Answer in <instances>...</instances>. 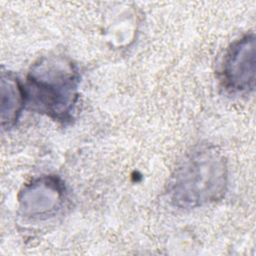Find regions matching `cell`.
Masks as SVG:
<instances>
[{
	"instance_id": "cell-1",
	"label": "cell",
	"mask_w": 256,
	"mask_h": 256,
	"mask_svg": "<svg viewBox=\"0 0 256 256\" xmlns=\"http://www.w3.org/2000/svg\"><path fill=\"white\" fill-rule=\"evenodd\" d=\"M226 180L224 158L215 149L202 148L192 152L176 169L170 195L177 206H201L222 196Z\"/></svg>"
},
{
	"instance_id": "cell-2",
	"label": "cell",
	"mask_w": 256,
	"mask_h": 256,
	"mask_svg": "<svg viewBox=\"0 0 256 256\" xmlns=\"http://www.w3.org/2000/svg\"><path fill=\"white\" fill-rule=\"evenodd\" d=\"M77 82L70 63L60 58L44 59L29 74L26 98L40 112L65 119L76 99Z\"/></svg>"
},
{
	"instance_id": "cell-3",
	"label": "cell",
	"mask_w": 256,
	"mask_h": 256,
	"mask_svg": "<svg viewBox=\"0 0 256 256\" xmlns=\"http://www.w3.org/2000/svg\"><path fill=\"white\" fill-rule=\"evenodd\" d=\"M255 38L246 35L228 51L223 74L226 84L237 91H249L255 83Z\"/></svg>"
},
{
	"instance_id": "cell-4",
	"label": "cell",
	"mask_w": 256,
	"mask_h": 256,
	"mask_svg": "<svg viewBox=\"0 0 256 256\" xmlns=\"http://www.w3.org/2000/svg\"><path fill=\"white\" fill-rule=\"evenodd\" d=\"M62 191L54 178H42L29 185L22 193L20 202L25 213L36 216L50 213L57 208Z\"/></svg>"
},
{
	"instance_id": "cell-5",
	"label": "cell",
	"mask_w": 256,
	"mask_h": 256,
	"mask_svg": "<svg viewBox=\"0 0 256 256\" xmlns=\"http://www.w3.org/2000/svg\"><path fill=\"white\" fill-rule=\"evenodd\" d=\"M26 99L25 90L17 79L2 74L1 77V119L2 125L10 126L15 122Z\"/></svg>"
}]
</instances>
